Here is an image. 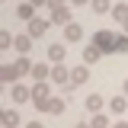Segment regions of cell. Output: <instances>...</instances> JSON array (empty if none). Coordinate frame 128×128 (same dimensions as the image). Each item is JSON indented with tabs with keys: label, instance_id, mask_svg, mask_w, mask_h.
<instances>
[{
	"label": "cell",
	"instance_id": "e0dca14e",
	"mask_svg": "<svg viewBox=\"0 0 128 128\" xmlns=\"http://www.w3.org/2000/svg\"><path fill=\"white\" fill-rule=\"evenodd\" d=\"M102 58V51L96 48V42H86V48H83V64H96Z\"/></svg>",
	"mask_w": 128,
	"mask_h": 128
},
{
	"label": "cell",
	"instance_id": "52a82bcc",
	"mask_svg": "<svg viewBox=\"0 0 128 128\" xmlns=\"http://www.w3.org/2000/svg\"><path fill=\"white\" fill-rule=\"evenodd\" d=\"M51 83L67 86V83H70V67H64V64H51Z\"/></svg>",
	"mask_w": 128,
	"mask_h": 128
},
{
	"label": "cell",
	"instance_id": "2e32d148",
	"mask_svg": "<svg viewBox=\"0 0 128 128\" xmlns=\"http://www.w3.org/2000/svg\"><path fill=\"white\" fill-rule=\"evenodd\" d=\"M0 80H3V83H19V70H16V64H3V67H0Z\"/></svg>",
	"mask_w": 128,
	"mask_h": 128
},
{
	"label": "cell",
	"instance_id": "484cf974",
	"mask_svg": "<svg viewBox=\"0 0 128 128\" xmlns=\"http://www.w3.org/2000/svg\"><path fill=\"white\" fill-rule=\"evenodd\" d=\"M86 3H93V0H70V6H86Z\"/></svg>",
	"mask_w": 128,
	"mask_h": 128
},
{
	"label": "cell",
	"instance_id": "9a60e30c",
	"mask_svg": "<svg viewBox=\"0 0 128 128\" xmlns=\"http://www.w3.org/2000/svg\"><path fill=\"white\" fill-rule=\"evenodd\" d=\"M48 19H51V22H61V26H67V22H70V10H67V3H64V6H54Z\"/></svg>",
	"mask_w": 128,
	"mask_h": 128
},
{
	"label": "cell",
	"instance_id": "ffe728a7",
	"mask_svg": "<svg viewBox=\"0 0 128 128\" xmlns=\"http://www.w3.org/2000/svg\"><path fill=\"white\" fill-rule=\"evenodd\" d=\"M90 6H93L96 16H106V13H112V6H115V3H112V0H93Z\"/></svg>",
	"mask_w": 128,
	"mask_h": 128
},
{
	"label": "cell",
	"instance_id": "d4e9b609",
	"mask_svg": "<svg viewBox=\"0 0 128 128\" xmlns=\"http://www.w3.org/2000/svg\"><path fill=\"white\" fill-rule=\"evenodd\" d=\"M22 128H42V122H38V118H32V122H26Z\"/></svg>",
	"mask_w": 128,
	"mask_h": 128
},
{
	"label": "cell",
	"instance_id": "7402d4cb",
	"mask_svg": "<svg viewBox=\"0 0 128 128\" xmlns=\"http://www.w3.org/2000/svg\"><path fill=\"white\" fill-rule=\"evenodd\" d=\"M90 125H93V128H112L106 112H96V115H90Z\"/></svg>",
	"mask_w": 128,
	"mask_h": 128
},
{
	"label": "cell",
	"instance_id": "d6986e66",
	"mask_svg": "<svg viewBox=\"0 0 128 128\" xmlns=\"http://www.w3.org/2000/svg\"><path fill=\"white\" fill-rule=\"evenodd\" d=\"M64 102H67V99H61V96H51V99H48V115H61L64 112Z\"/></svg>",
	"mask_w": 128,
	"mask_h": 128
},
{
	"label": "cell",
	"instance_id": "3957f363",
	"mask_svg": "<svg viewBox=\"0 0 128 128\" xmlns=\"http://www.w3.org/2000/svg\"><path fill=\"white\" fill-rule=\"evenodd\" d=\"M29 99H32V86H26V83H13V86H10V102L22 106V102H29Z\"/></svg>",
	"mask_w": 128,
	"mask_h": 128
},
{
	"label": "cell",
	"instance_id": "30bf717a",
	"mask_svg": "<svg viewBox=\"0 0 128 128\" xmlns=\"http://www.w3.org/2000/svg\"><path fill=\"white\" fill-rule=\"evenodd\" d=\"M83 106H86V112H90V115H96V112H102V109H106L109 102L102 99V93H90V96H86V102H83Z\"/></svg>",
	"mask_w": 128,
	"mask_h": 128
},
{
	"label": "cell",
	"instance_id": "603a6c76",
	"mask_svg": "<svg viewBox=\"0 0 128 128\" xmlns=\"http://www.w3.org/2000/svg\"><path fill=\"white\" fill-rule=\"evenodd\" d=\"M115 54H128V32H118V45H115Z\"/></svg>",
	"mask_w": 128,
	"mask_h": 128
},
{
	"label": "cell",
	"instance_id": "8fae6325",
	"mask_svg": "<svg viewBox=\"0 0 128 128\" xmlns=\"http://www.w3.org/2000/svg\"><path fill=\"white\" fill-rule=\"evenodd\" d=\"M109 112H112V115H118V118H122V115L128 112V96H125V93L112 96V99H109Z\"/></svg>",
	"mask_w": 128,
	"mask_h": 128
},
{
	"label": "cell",
	"instance_id": "ba28073f",
	"mask_svg": "<svg viewBox=\"0 0 128 128\" xmlns=\"http://www.w3.org/2000/svg\"><path fill=\"white\" fill-rule=\"evenodd\" d=\"M48 26H51L48 16H35V19L29 22V35H32V38H42V35L48 32Z\"/></svg>",
	"mask_w": 128,
	"mask_h": 128
},
{
	"label": "cell",
	"instance_id": "8992f818",
	"mask_svg": "<svg viewBox=\"0 0 128 128\" xmlns=\"http://www.w3.org/2000/svg\"><path fill=\"white\" fill-rule=\"evenodd\" d=\"M64 54H67V42H51L48 45V64H64Z\"/></svg>",
	"mask_w": 128,
	"mask_h": 128
},
{
	"label": "cell",
	"instance_id": "4dcf8cb0",
	"mask_svg": "<svg viewBox=\"0 0 128 128\" xmlns=\"http://www.w3.org/2000/svg\"><path fill=\"white\" fill-rule=\"evenodd\" d=\"M122 32H128V19H125V22H122Z\"/></svg>",
	"mask_w": 128,
	"mask_h": 128
},
{
	"label": "cell",
	"instance_id": "5b68a950",
	"mask_svg": "<svg viewBox=\"0 0 128 128\" xmlns=\"http://www.w3.org/2000/svg\"><path fill=\"white\" fill-rule=\"evenodd\" d=\"M64 42H67V45H77V42H83V26L70 19V22L64 26Z\"/></svg>",
	"mask_w": 128,
	"mask_h": 128
},
{
	"label": "cell",
	"instance_id": "5bb4252c",
	"mask_svg": "<svg viewBox=\"0 0 128 128\" xmlns=\"http://www.w3.org/2000/svg\"><path fill=\"white\" fill-rule=\"evenodd\" d=\"M32 42H35V38H32V35H29V32H22V35H16V51H19V54H29V51H32Z\"/></svg>",
	"mask_w": 128,
	"mask_h": 128
},
{
	"label": "cell",
	"instance_id": "ac0fdd59",
	"mask_svg": "<svg viewBox=\"0 0 128 128\" xmlns=\"http://www.w3.org/2000/svg\"><path fill=\"white\" fill-rule=\"evenodd\" d=\"M32 80H51V64L35 61V67H32Z\"/></svg>",
	"mask_w": 128,
	"mask_h": 128
},
{
	"label": "cell",
	"instance_id": "f546056e",
	"mask_svg": "<svg viewBox=\"0 0 128 128\" xmlns=\"http://www.w3.org/2000/svg\"><path fill=\"white\" fill-rule=\"evenodd\" d=\"M74 128H93V125H90V122H77Z\"/></svg>",
	"mask_w": 128,
	"mask_h": 128
},
{
	"label": "cell",
	"instance_id": "6da1fadb",
	"mask_svg": "<svg viewBox=\"0 0 128 128\" xmlns=\"http://www.w3.org/2000/svg\"><path fill=\"white\" fill-rule=\"evenodd\" d=\"M90 42H96V48L102 51V54H115V45H118V32H112V29H99L90 38Z\"/></svg>",
	"mask_w": 128,
	"mask_h": 128
},
{
	"label": "cell",
	"instance_id": "cb8c5ba5",
	"mask_svg": "<svg viewBox=\"0 0 128 128\" xmlns=\"http://www.w3.org/2000/svg\"><path fill=\"white\" fill-rule=\"evenodd\" d=\"M13 45H16V38H13V35H10L6 29H3V32H0V48L6 51V48H13Z\"/></svg>",
	"mask_w": 128,
	"mask_h": 128
},
{
	"label": "cell",
	"instance_id": "f1b7e54d",
	"mask_svg": "<svg viewBox=\"0 0 128 128\" xmlns=\"http://www.w3.org/2000/svg\"><path fill=\"white\" fill-rule=\"evenodd\" d=\"M122 93H125V96H128V77H125V80H122Z\"/></svg>",
	"mask_w": 128,
	"mask_h": 128
},
{
	"label": "cell",
	"instance_id": "4fadbf2b",
	"mask_svg": "<svg viewBox=\"0 0 128 128\" xmlns=\"http://www.w3.org/2000/svg\"><path fill=\"white\" fill-rule=\"evenodd\" d=\"M0 125H3V128H19V109H3Z\"/></svg>",
	"mask_w": 128,
	"mask_h": 128
},
{
	"label": "cell",
	"instance_id": "277c9868",
	"mask_svg": "<svg viewBox=\"0 0 128 128\" xmlns=\"http://www.w3.org/2000/svg\"><path fill=\"white\" fill-rule=\"evenodd\" d=\"M35 10H38V6H35L32 0H19V3H16V19H22V22H32V19L38 16Z\"/></svg>",
	"mask_w": 128,
	"mask_h": 128
},
{
	"label": "cell",
	"instance_id": "83f0119b",
	"mask_svg": "<svg viewBox=\"0 0 128 128\" xmlns=\"http://www.w3.org/2000/svg\"><path fill=\"white\" fill-rule=\"evenodd\" d=\"M32 3H35L38 10H42V6H48V0H32Z\"/></svg>",
	"mask_w": 128,
	"mask_h": 128
},
{
	"label": "cell",
	"instance_id": "4316f807",
	"mask_svg": "<svg viewBox=\"0 0 128 128\" xmlns=\"http://www.w3.org/2000/svg\"><path fill=\"white\" fill-rule=\"evenodd\" d=\"M112 128H128V122H125V118H118V122H112Z\"/></svg>",
	"mask_w": 128,
	"mask_h": 128
},
{
	"label": "cell",
	"instance_id": "7a4b0ae2",
	"mask_svg": "<svg viewBox=\"0 0 128 128\" xmlns=\"http://www.w3.org/2000/svg\"><path fill=\"white\" fill-rule=\"evenodd\" d=\"M48 99H51V90H48V80H35L32 83V106L38 112L48 109Z\"/></svg>",
	"mask_w": 128,
	"mask_h": 128
},
{
	"label": "cell",
	"instance_id": "7c38bea8",
	"mask_svg": "<svg viewBox=\"0 0 128 128\" xmlns=\"http://www.w3.org/2000/svg\"><path fill=\"white\" fill-rule=\"evenodd\" d=\"M13 64H16V70H19V77H32V67H35V61H32L29 54H19Z\"/></svg>",
	"mask_w": 128,
	"mask_h": 128
},
{
	"label": "cell",
	"instance_id": "44dd1931",
	"mask_svg": "<svg viewBox=\"0 0 128 128\" xmlns=\"http://www.w3.org/2000/svg\"><path fill=\"white\" fill-rule=\"evenodd\" d=\"M112 19L122 26V22L128 19V3H115V6H112Z\"/></svg>",
	"mask_w": 128,
	"mask_h": 128
},
{
	"label": "cell",
	"instance_id": "9c48e42d",
	"mask_svg": "<svg viewBox=\"0 0 128 128\" xmlns=\"http://www.w3.org/2000/svg\"><path fill=\"white\" fill-rule=\"evenodd\" d=\"M86 80H90V64H77L70 70V86H83Z\"/></svg>",
	"mask_w": 128,
	"mask_h": 128
},
{
	"label": "cell",
	"instance_id": "1f68e13d",
	"mask_svg": "<svg viewBox=\"0 0 128 128\" xmlns=\"http://www.w3.org/2000/svg\"><path fill=\"white\" fill-rule=\"evenodd\" d=\"M115 3H128V0H115Z\"/></svg>",
	"mask_w": 128,
	"mask_h": 128
}]
</instances>
